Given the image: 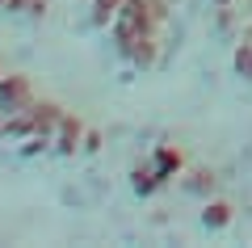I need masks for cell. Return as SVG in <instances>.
<instances>
[{
    "mask_svg": "<svg viewBox=\"0 0 252 248\" xmlns=\"http://www.w3.org/2000/svg\"><path fill=\"white\" fill-rule=\"evenodd\" d=\"M118 9H122V0H93L89 21H93L97 30H109V26H114V17H118Z\"/></svg>",
    "mask_w": 252,
    "mask_h": 248,
    "instance_id": "obj_11",
    "label": "cell"
},
{
    "mask_svg": "<svg viewBox=\"0 0 252 248\" xmlns=\"http://www.w3.org/2000/svg\"><path fill=\"white\" fill-rule=\"evenodd\" d=\"M231 214H235L231 202H223V198L210 194L206 202H202V227H206V231H223L227 223H231Z\"/></svg>",
    "mask_w": 252,
    "mask_h": 248,
    "instance_id": "obj_6",
    "label": "cell"
},
{
    "mask_svg": "<svg viewBox=\"0 0 252 248\" xmlns=\"http://www.w3.org/2000/svg\"><path fill=\"white\" fill-rule=\"evenodd\" d=\"M0 76H4V71H0Z\"/></svg>",
    "mask_w": 252,
    "mask_h": 248,
    "instance_id": "obj_17",
    "label": "cell"
},
{
    "mask_svg": "<svg viewBox=\"0 0 252 248\" xmlns=\"http://www.w3.org/2000/svg\"><path fill=\"white\" fill-rule=\"evenodd\" d=\"M34 135H42V139H51L55 147V131H59V118H63V106L59 101H34Z\"/></svg>",
    "mask_w": 252,
    "mask_h": 248,
    "instance_id": "obj_5",
    "label": "cell"
},
{
    "mask_svg": "<svg viewBox=\"0 0 252 248\" xmlns=\"http://www.w3.org/2000/svg\"><path fill=\"white\" fill-rule=\"evenodd\" d=\"M160 185H164V177L156 173L152 160H143V164H135V169H130V189H135L139 198H152Z\"/></svg>",
    "mask_w": 252,
    "mask_h": 248,
    "instance_id": "obj_7",
    "label": "cell"
},
{
    "mask_svg": "<svg viewBox=\"0 0 252 248\" xmlns=\"http://www.w3.org/2000/svg\"><path fill=\"white\" fill-rule=\"evenodd\" d=\"M156 55H160V38H156V30H152V34H143L135 46H130V55H126V59L135 63V68H152Z\"/></svg>",
    "mask_w": 252,
    "mask_h": 248,
    "instance_id": "obj_10",
    "label": "cell"
},
{
    "mask_svg": "<svg viewBox=\"0 0 252 248\" xmlns=\"http://www.w3.org/2000/svg\"><path fill=\"white\" fill-rule=\"evenodd\" d=\"M84 131H89V126L80 122V114H67V109H63L59 131H55V151H59V156H76L80 143H84Z\"/></svg>",
    "mask_w": 252,
    "mask_h": 248,
    "instance_id": "obj_3",
    "label": "cell"
},
{
    "mask_svg": "<svg viewBox=\"0 0 252 248\" xmlns=\"http://www.w3.org/2000/svg\"><path fill=\"white\" fill-rule=\"evenodd\" d=\"M0 9H4V0H0Z\"/></svg>",
    "mask_w": 252,
    "mask_h": 248,
    "instance_id": "obj_16",
    "label": "cell"
},
{
    "mask_svg": "<svg viewBox=\"0 0 252 248\" xmlns=\"http://www.w3.org/2000/svg\"><path fill=\"white\" fill-rule=\"evenodd\" d=\"M0 135H4L9 143H13V139H30V135H34V109H17V114H9Z\"/></svg>",
    "mask_w": 252,
    "mask_h": 248,
    "instance_id": "obj_9",
    "label": "cell"
},
{
    "mask_svg": "<svg viewBox=\"0 0 252 248\" xmlns=\"http://www.w3.org/2000/svg\"><path fill=\"white\" fill-rule=\"evenodd\" d=\"M152 164H156V173H160L164 181H172V177H181V173L189 169V164H185V151H181L177 143H160V147L152 151Z\"/></svg>",
    "mask_w": 252,
    "mask_h": 248,
    "instance_id": "obj_4",
    "label": "cell"
},
{
    "mask_svg": "<svg viewBox=\"0 0 252 248\" xmlns=\"http://www.w3.org/2000/svg\"><path fill=\"white\" fill-rule=\"evenodd\" d=\"M147 4H152L156 21H164V17H168V0H147Z\"/></svg>",
    "mask_w": 252,
    "mask_h": 248,
    "instance_id": "obj_15",
    "label": "cell"
},
{
    "mask_svg": "<svg viewBox=\"0 0 252 248\" xmlns=\"http://www.w3.org/2000/svg\"><path fill=\"white\" fill-rule=\"evenodd\" d=\"M9 13H30V17H42L46 13V0H4Z\"/></svg>",
    "mask_w": 252,
    "mask_h": 248,
    "instance_id": "obj_13",
    "label": "cell"
},
{
    "mask_svg": "<svg viewBox=\"0 0 252 248\" xmlns=\"http://www.w3.org/2000/svg\"><path fill=\"white\" fill-rule=\"evenodd\" d=\"M181 185H185L189 194H198V198H210L215 194V173L210 169H185L181 173Z\"/></svg>",
    "mask_w": 252,
    "mask_h": 248,
    "instance_id": "obj_8",
    "label": "cell"
},
{
    "mask_svg": "<svg viewBox=\"0 0 252 248\" xmlns=\"http://www.w3.org/2000/svg\"><path fill=\"white\" fill-rule=\"evenodd\" d=\"M34 106V80L21 76V71H9V76H0V114L9 118L17 109H30Z\"/></svg>",
    "mask_w": 252,
    "mask_h": 248,
    "instance_id": "obj_2",
    "label": "cell"
},
{
    "mask_svg": "<svg viewBox=\"0 0 252 248\" xmlns=\"http://www.w3.org/2000/svg\"><path fill=\"white\" fill-rule=\"evenodd\" d=\"M235 71H240L244 80H252V38H244V42L235 46Z\"/></svg>",
    "mask_w": 252,
    "mask_h": 248,
    "instance_id": "obj_12",
    "label": "cell"
},
{
    "mask_svg": "<svg viewBox=\"0 0 252 248\" xmlns=\"http://www.w3.org/2000/svg\"><path fill=\"white\" fill-rule=\"evenodd\" d=\"M80 151H101V131H84V143Z\"/></svg>",
    "mask_w": 252,
    "mask_h": 248,
    "instance_id": "obj_14",
    "label": "cell"
},
{
    "mask_svg": "<svg viewBox=\"0 0 252 248\" xmlns=\"http://www.w3.org/2000/svg\"><path fill=\"white\" fill-rule=\"evenodd\" d=\"M160 26L156 21V13H152V4L147 0H122V9H118V17H114V46H118V55H130V46L139 42L143 34H152V30Z\"/></svg>",
    "mask_w": 252,
    "mask_h": 248,
    "instance_id": "obj_1",
    "label": "cell"
}]
</instances>
